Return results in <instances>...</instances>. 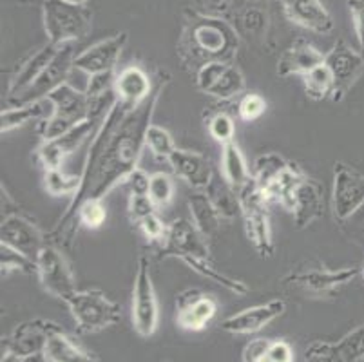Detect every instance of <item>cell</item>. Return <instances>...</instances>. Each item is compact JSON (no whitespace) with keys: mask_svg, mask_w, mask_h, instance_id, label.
Here are the masks:
<instances>
[{"mask_svg":"<svg viewBox=\"0 0 364 362\" xmlns=\"http://www.w3.org/2000/svg\"><path fill=\"white\" fill-rule=\"evenodd\" d=\"M303 362H344L341 353L337 351L336 343H314L304 353Z\"/></svg>","mask_w":364,"mask_h":362,"instance_id":"obj_45","label":"cell"},{"mask_svg":"<svg viewBox=\"0 0 364 362\" xmlns=\"http://www.w3.org/2000/svg\"><path fill=\"white\" fill-rule=\"evenodd\" d=\"M127 40L129 35L122 31L109 36V38L100 40L97 44L89 46L75 56V69L85 73L87 76L100 75V73H114L122 51L127 46Z\"/></svg>","mask_w":364,"mask_h":362,"instance_id":"obj_16","label":"cell"},{"mask_svg":"<svg viewBox=\"0 0 364 362\" xmlns=\"http://www.w3.org/2000/svg\"><path fill=\"white\" fill-rule=\"evenodd\" d=\"M284 310H287V303L283 299H272L263 304H256L234 315H228L221 321L220 328L232 335H252L276 321L279 315L284 314Z\"/></svg>","mask_w":364,"mask_h":362,"instance_id":"obj_19","label":"cell"},{"mask_svg":"<svg viewBox=\"0 0 364 362\" xmlns=\"http://www.w3.org/2000/svg\"><path fill=\"white\" fill-rule=\"evenodd\" d=\"M324 64V53L314 48L309 42H296L289 49H284L283 55L277 60V75L281 78H290V76L309 75L312 69Z\"/></svg>","mask_w":364,"mask_h":362,"instance_id":"obj_25","label":"cell"},{"mask_svg":"<svg viewBox=\"0 0 364 362\" xmlns=\"http://www.w3.org/2000/svg\"><path fill=\"white\" fill-rule=\"evenodd\" d=\"M0 362H46L44 355H18L13 351H2Z\"/></svg>","mask_w":364,"mask_h":362,"instance_id":"obj_49","label":"cell"},{"mask_svg":"<svg viewBox=\"0 0 364 362\" xmlns=\"http://www.w3.org/2000/svg\"><path fill=\"white\" fill-rule=\"evenodd\" d=\"M165 85L167 78L158 76L151 96L140 105H129L120 100L112 104L91 139L84 169L80 172V188L75 198L69 199L65 212L51 232L65 228L82 201L105 199L112 188L125 183L129 174L138 169V161L145 149V134L152 124V116L164 95Z\"/></svg>","mask_w":364,"mask_h":362,"instance_id":"obj_1","label":"cell"},{"mask_svg":"<svg viewBox=\"0 0 364 362\" xmlns=\"http://www.w3.org/2000/svg\"><path fill=\"white\" fill-rule=\"evenodd\" d=\"M132 328L140 337H152L158 330L160 308L151 277V263L145 254L138 255L136 274L132 283V304H131Z\"/></svg>","mask_w":364,"mask_h":362,"instance_id":"obj_7","label":"cell"},{"mask_svg":"<svg viewBox=\"0 0 364 362\" xmlns=\"http://www.w3.org/2000/svg\"><path fill=\"white\" fill-rule=\"evenodd\" d=\"M156 205L152 203V199L149 194H131L129 196V205H127V214L131 219L132 225L141 223L145 218L156 214Z\"/></svg>","mask_w":364,"mask_h":362,"instance_id":"obj_43","label":"cell"},{"mask_svg":"<svg viewBox=\"0 0 364 362\" xmlns=\"http://www.w3.org/2000/svg\"><path fill=\"white\" fill-rule=\"evenodd\" d=\"M348 221H353V225H355V234L360 239H364V207L352 219H348Z\"/></svg>","mask_w":364,"mask_h":362,"instance_id":"obj_50","label":"cell"},{"mask_svg":"<svg viewBox=\"0 0 364 362\" xmlns=\"http://www.w3.org/2000/svg\"><path fill=\"white\" fill-rule=\"evenodd\" d=\"M324 64L330 69L336 82V92L332 100L341 102L350 87L359 80L364 69V55L339 40L328 53H324Z\"/></svg>","mask_w":364,"mask_h":362,"instance_id":"obj_15","label":"cell"},{"mask_svg":"<svg viewBox=\"0 0 364 362\" xmlns=\"http://www.w3.org/2000/svg\"><path fill=\"white\" fill-rule=\"evenodd\" d=\"M344 362H355L364 355V324L357 326L336 343Z\"/></svg>","mask_w":364,"mask_h":362,"instance_id":"obj_41","label":"cell"},{"mask_svg":"<svg viewBox=\"0 0 364 362\" xmlns=\"http://www.w3.org/2000/svg\"><path fill=\"white\" fill-rule=\"evenodd\" d=\"M264 111H267V100L257 92H248V95L241 96L240 104H237V116L247 124L257 122L264 115Z\"/></svg>","mask_w":364,"mask_h":362,"instance_id":"obj_42","label":"cell"},{"mask_svg":"<svg viewBox=\"0 0 364 362\" xmlns=\"http://www.w3.org/2000/svg\"><path fill=\"white\" fill-rule=\"evenodd\" d=\"M0 243L36 259L42 248L48 245V234H44L35 221L26 218L21 212H16V214L6 215L2 219Z\"/></svg>","mask_w":364,"mask_h":362,"instance_id":"obj_14","label":"cell"},{"mask_svg":"<svg viewBox=\"0 0 364 362\" xmlns=\"http://www.w3.org/2000/svg\"><path fill=\"white\" fill-rule=\"evenodd\" d=\"M181 261H183V263L187 265L191 270H194L196 274H200L201 277L208 279V281H213V283L220 284V287H223L225 290L232 292V294H236V295H247L248 294V287L243 283V281L230 277L228 274L221 272L220 268H216L213 263H210V259L183 257Z\"/></svg>","mask_w":364,"mask_h":362,"instance_id":"obj_33","label":"cell"},{"mask_svg":"<svg viewBox=\"0 0 364 362\" xmlns=\"http://www.w3.org/2000/svg\"><path fill=\"white\" fill-rule=\"evenodd\" d=\"M207 131L210 138H214L218 144H221V147L227 144H232L234 138H236L234 118L225 111H218L213 116H208Z\"/></svg>","mask_w":364,"mask_h":362,"instance_id":"obj_39","label":"cell"},{"mask_svg":"<svg viewBox=\"0 0 364 362\" xmlns=\"http://www.w3.org/2000/svg\"><path fill=\"white\" fill-rule=\"evenodd\" d=\"M51 112L53 105L48 98L31 102V104L9 105V107L2 109V112H0V132L8 134V132L24 127L31 122L41 124V122L51 116Z\"/></svg>","mask_w":364,"mask_h":362,"instance_id":"obj_28","label":"cell"},{"mask_svg":"<svg viewBox=\"0 0 364 362\" xmlns=\"http://www.w3.org/2000/svg\"><path fill=\"white\" fill-rule=\"evenodd\" d=\"M60 48L62 46H55L51 44V42H48L46 46H42V48H38L36 51H33L31 55L16 68L15 75L9 80L8 96H6V100L11 102L13 98L22 95L29 85L35 84L36 78H38V76L46 71V68L51 64L53 58L56 56V53L60 51Z\"/></svg>","mask_w":364,"mask_h":362,"instance_id":"obj_24","label":"cell"},{"mask_svg":"<svg viewBox=\"0 0 364 362\" xmlns=\"http://www.w3.org/2000/svg\"><path fill=\"white\" fill-rule=\"evenodd\" d=\"M149 183H151V174L144 171V169H134L125 179V185L129 187L131 194H149Z\"/></svg>","mask_w":364,"mask_h":362,"instance_id":"obj_48","label":"cell"},{"mask_svg":"<svg viewBox=\"0 0 364 362\" xmlns=\"http://www.w3.org/2000/svg\"><path fill=\"white\" fill-rule=\"evenodd\" d=\"M187 205L188 212H191V218H193V223L196 225L198 230H200L207 239L214 238L216 232L220 230L221 215L218 214L214 205L210 203V199L205 194V191L194 192V194L188 198Z\"/></svg>","mask_w":364,"mask_h":362,"instance_id":"obj_32","label":"cell"},{"mask_svg":"<svg viewBox=\"0 0 364 362\" xmlns=\"http://www.w3.org/2000/svg\"><path fill=\"white\" fill-rule=\"evenodd\" d=\"M36 277L38 283L53 297L68 301L73 294L78 292L76 279L73 275L71 265L60 247L48 243L36 257Z\"/></svg>","mask_w":364,"mask_h":362,"instance_id":"obj_8","label":"cell"},{"mask_svg":"<svg viewBox=\"0 0 364 362\" xmlns=\"http://www.w3.org/2000/svg\"><path fill=\"white\" fill-rule=\"evenodd\" d=\"M363 272H364V268H363Z\"/></svg>","mask_w":364,"mask_h":362,"instance_id":"obj_55","label":"cell"},{"mask_svg":"<svg viewBox=\"0 0 364 362\" xmlns=\"http://www.w3.org/2000/svg\"><path fill=\"white\" fill-rule=\"evenodd\" d=\"M53 105L49 118L41 122L38 134L42 139H55L76 127L78 124L91 118L92 104L87 92L64 84L48 96Z\"/></svg>","mask_w":364,"mask_h":362,"instance_id":"obj_3","label":"cell"},{"mask_svg":"<svg viewBox=\"0 0 364 362\" xmlns=\"http://www.w3.org/2000/svg\"><path fill=\"white\" fill-rule=\"evenodd\" d=\"M60 324L48 319H33L16 324L11 334L4 339L2 351H13L18 355H44L48 339Z\"/></svg>","mask_w":364,"mask_h":362,"instance_id":"obj_20","label":"cell"},{"mask_svg":"<svg viewBox=\"0 0 364 362\" xmlns=\"http://www.w3.org/2000/svg\"><path fill=\"white\" fill-rule=\"evenodd\" d=\"M174 179L167 174V172H154L151 174V183H149V198L152 199V203L156 207L164 208L171 205L172 198H174Z\"/></svg>","mask_w":364,"mask_h":362,"instance_id":"obj_40","label":"cell"},{"mask_svg":"<svg viewBox=\"0 0 364 362\" xmlns=\"http://www.w3.org/2000/svg\"><path fill=\"white\" fill-rule=\"evenodd\" d=\"M348 9L352 15L353 29H355V36L359 40L360 51L364 55V0H348Z\"/></svg>","mask_w":364,"mask_h":362,"instance_id":"obj_47","label":"cell"},{"mask_svg":"<svg viewBox=\"0 0 364 362\" xmlns=\"http://www.w3.org/2000/svg\"><path fill=\"white\" fill-rule=\"evenodd\" d=\"M46 362H100L97 355L82 346L62 326L56 328L48 339L44 350Z\"/></svg>","mask_w":364,"mask_h":362,"instance_id":"obj_27","label":"cell"},{"mask_svg":"<svg viewBox=\"0 0 364 362\" xmlns=\"http://www.w3.org/2000/svg\"><path fill=\"white\" fill-rule=\"evenodd\" d=\"M303 85L306 96L316 100V102L333 98V92H336V82H333V76L330 69L326 68V64H321L319 68L312 69L309 75H304Z\"/></svg>","mask_w":364,"mask_h":362,"instance_id":"obj_34","label":"cell"},{"mask_svg":"<svg viewBox=\"0 0 364 362\" xmlns=\"http://www.w3.org/2000/svg\"><path fill=\"white\" fill-rule=\"evenodd\" d=\"M80 188V174H65L62 169L44 171V191L53 198L73 199Z\"/></svg>","mask_w":364,"mask_h":362,"instance_id":"obj_35","label":"cell"},{"mask_svg":"<svg viewBox=\"0 0 364 362\" xmlns=\"http://www.w3.org/2000/svg\"><path fill=\"white\" fill-rule=\"evenodd\" d=\"M261 362H294V350L284 339H267Z\"/></svg>","mask_w":364,"mask_h":362,"instance_id":"obj_44","label":"cell"},{"mask_svg":"<svg viewBox=\"0 0 364 362\" xmlns=\"http://www.w3.org/2000/svg\"><path fill=\"white\" fill-rule=\"evenodd\" d=\"M42 22L48 42L55 46L75 44L91 33L92 13L87 6H76L64 0H46Z\"/></svg>","mask_w":364,"mask_h":362,"instance_id":"obj_4","label":"cell"},{"mask_svg":"<svg viewBox=\"0 0 364 362\" xmlns=\"http://www.w3.org/2000/svg\"><path fill=\"white\" fill-rule=\"evenodd\" d=\"M168 165L174 176L185 181L188 187H193L194 191H205L214 178L213 164L201 152L176 149L168 158Z\"/></svg>","mask_w":364,"mask_h":362,"instance_id":"obj_22","label":"cell"},{"mask_svg":"<svg viewBox=\"0 0 364 362\" xmlns=\"http://www.w3.org/2000/svg\"><path fill=\"white\" fill-rule=\"evenodd\" d=\"M152 89V78L140 65H127L114 76V95L124 104L140 105L151 96Z\"/></svg>","mask_w":364,"mask_h":362,"instance_id":"obj_26","label":"cell"},{"mask_svg":"<svg viewBox=\"0 0 364 362\" xmlns=\"http://www.w3.org/2000/svg\"><path fill=\"white\" fill-rule=\"evenodd\" d=\"M284 16L309 31L326 35L333 29V18L321 0H281Z\"/></svg>","mask_w":364,"mask_h":362,"instance_id":"obj_23","label":"cell"},{"mask_svg":"<svg viewBox=\"0 0 364 362\" xmlns=\"http://www.w3.org/2000/svg\"><path fill=\"white\" fill-rule=\"evenodd\" d=\"M221 176L227 179L228 183L232 185L236 191L243 188L245 185L252 179V171L248 169L247 159H245L243 152L237 147L236 142L227 144L221 147Z\"/></svg>","mask_w":364,"mask_h":362,"instance_id":"obj_31","label":"cell"},{"mask_svg":"<svg viewBox=\"0 0 364 362\" xmlns=\"http://www.w3.org/2000/svg\"><path fill=\"white\" fill-rule=\"evenodd\" d=\"M364 207V174L346 164H336L332 211L337 221L346 223Z\"/></svg>","mask_w":364,"mask_h":362,"instance_id":"obj_10","label":"cell"},{"mask_svg":"<svg viewBox=\"0 0 364 362\" xmlns=\"http://www.w3.org/2000/svg\"><path fill=\"white\" fill-rule=\"evenodd\" d=\"M0 268H2V275H9L13 272L36 275V259L0 243Z\"/></svg>","mask_w":364,"mask_h":362,"instance_id":"obj_37","label":"cell"},{"mask_svg":"<svg viewBox=\"0 0 364 362\" xmlns=\"http://www.w3.org/2000/svg\"><path fill=\"white\" fill-rule=\"evenodd\" d=\"M360 268H341V270H328V268H309V270L290 272L284 275L283 283L292 284L314 295L332 294L337 288L352 283L360 274Z\"/></svg>","mask_w":364,"mask_h":362,"instance_id":"obj_17","label":"cell"},{"mask_svg":"<svg viewBox=\"0 0 364 362\" xmlns=\"http://www.w3.org/2000/svg\"><path fill=\"white\" fill-rule=\"evenodd\" d=\"M241 36L223 18L188 11L178 38V56L194 71L208 62H234Z\"/></svg>","mask_w":364,"mask_h":362,"instance_id":"obj_2","label":"cell"},{"mask_svg":"<svg viewBox=\"0 0 364 362\" xmlns=\"http://www.w3.org/2000/svg\"><path fill=\"white\" fill-rule=\"evenodd\" d=\"M104 119L98 118H89L82 124H78L76 127H73L71 131H68L65 134L58 136L55 139H42V144L36 147V159L38 164L42 165L44 171H51V169H62V164L68 156H71L73 152H76L80 149V145L84 144L89 136H95L97 129L100 127V124Z\"/></svg>","mask_w":364,"mask_h":362,"instance_id":"obj_11","label":"cell"},{"mask_svg":"<svg viewBox=\"0 0 364 362\" xmlns=\"http://www.w3.org/2000/svg\"><path fill=\"white\" fill-rule=\"evenodd\" d=\"M205 194L208 196L210 203L218 211V214L223 219H234L241 215V203H240V192L228 183L223 176L214 174L213 181L205 188Z\"/></svg>","mask_w":364,"mask_h":362,"instance_id":"obj_30","label":"cell"},{"mask_svg":"<svg viewBox=\"0 0 364 362\" xmlns=\"http://www.w3.org/2000/svg\"><path fill=\"white\" fill-rule=\"evenodd\" d=\"M355 362H364V355H363V357L359 358V361H355Z\"/></svg>","mask_w":364,"mask_h":362,"instance_id":"obj_53","label":"cell"},{"mask_svg":"<svg viewBox=\"0 0 364 362\" xmlns=\"http://www.w3.org/2000/svg\"><path fill=\"white\" fill-rule=\"evenodd\" d=\"M196 87L203 95L228 102L243 95L247 82L234 62H208L196 71Z\"/></svg>","mask_w":364,"mask_h":362,"instance_id":"obj_9","label":"cell"},{"mask_svg":"<svg viewBox=\"0 0 364 362\" xmlns=\"http://www.w3.org/2000/svg\"><path fill=\"white\" fill-rule=\"evenodd\" d=\"M218 303L198 288L183 290L176 297V324L185 331H201L216 317Z\"/></svg>","mask_w":364,"mask_h":362,"instance_id":"obj_18","label":"cell"},{"mask_svg":"<svg viewBox=\"0 0 364 362\" xmlns=\"http://www.w3.org/2000/svg\"><path fill=\"white\" fill-rule=\"evenodd\" d=\"M13 2H18V4H46V0H13Z\"/></svg>","mask_w":364,"mask_h":362,"instance_id":"obj_51","label":"cell"},{"mask_svg":"<svg viewBox=\"0 0 364 362\" xmlns=\"http://www.w3.org/2000/svg\"><path fill=\"white\" fill-rule=\"evenodd\" d=\"M145 147L152 152L154 158L165 159V161H168L172 152L178 149L171 132L156 124L149 125L147 134H145Z\"/></svg>","mask_w":364,"mask_h":362,"instance_id":"obj_38","label":"cell"},{"mask_svg":"<svg viewBox=\"0 0 364 362\" xmlns=\"http://www.w3.org/2000/svg\"><path fill=\"white\" fill-rule=\"evenodd\" d=\"M75 44L62 46L60 51L56 53V56L53 58L51 64L46 68V71L42 73L36 82L33 85H29L22 95H18L16 98H13L9 104L11 105H22V104H31V102H38V100H44L51 95L55 89H58L60 85L68 84L69 76H71L73 68H75Z\"/></svg>","mask_w":364,"mask_h":362,"instance_id":"obj_12","label":"cell"},{"mask_svg":"<svg viewBox=\"0 0 364 362\" xmlns=\"http://www.w3.org/2000/svg\"><path fill=\"white\" fill-rule=\"evenodd\" d=\"M80 334H97L122 321L120 304L98 288L78 290L65 301Z\"/></svg>","mask_w":364,"mask_h":362,"instance_id":"obj_5","label":"cell"},{"mask_svg":"<svg viewBox=\"0 0 364 362\" xmlns=\"http://www.w3.org/2000/svg\"><path fill=\"white\" fill-rule=\"evenodd\" d=\"M287 211L292 214L294 225L296 228L310 227L314 221L321 219L324 215V191L323 185L317 183L316 179L304 176L296 187Z\"/></svg>","mask_w":364,"mask_h":362,"instance_id":"obj_21","label":"cell"},{"mask_svg":"<svg viewBox=\"0 0 364 362\" xmlns=\"http://www.w3.org/2000/svg\"><path fill=\"white\" fill-rule=\"evenodd\" d=\"M241 218H243L245 235L259 254V257H270L274 254L272 228H270V215H268V201L264 199L263 191L254 181V178L240 188Z\"/></svg>","mask_w":364,"mask_h":362,"instance_id":"obj_6","label":"cell"},{"mask_svg":"<svg viewBox=\"0 0 364 362\" xmlns=\"http://www.w3.org/2000/svg\"><path fill=\"white\" fill-rule=\"evenodd\" d=\"M161 257H207L208 245L207 238L198 230L193 219L178 218L168 223L167 235L161 243Z\"/></svg>","mask_w":364,"mask_h":362,"instance_id":"obj_13","label":"cell"},{"mask_svg":"<svg viewBox=\"0 0 364 362\" xmlns=\"http://www.w3.org/2000/svg\"><path fill=\"white\" fill-rule=\"evenodd\" d=\"M64 2H69V4H76V6H85L89 0H64Z\"/></svg>","mask_w":364,"mask_h":362,"instance_id":"obj_52","label":"cell"},{"mask_svg":"<svg viewBox=\"0 0 364 362\" xmlns=\"http://www.w3.org/2000/svg\"><path fill=\"white\" fill-rule=\"evenodd\" d=\"M306 174L303 172V169L297 164H294V161H290L289 167L284 169V171L274 179L272 183H268L267 187L261 188L264 199H267L268 203H277L283 208H289L290 201H292L294 191H296V187L299 185V181Z\"/></svg>","mask_w":364,"mask_h":362,"instance_id":"obj_29","label":"cell"},{"mask_svg":"<svg viewBox=\"0 0 364 362\" xmlns=\"http://www.w3.org/2000/svg\"><path fill=\"white\" fill-rule=\"evenodd\" d=\"M141 234L145 235V239H149L151 243H164L165 235H167L168 225H165L160 219L158 214H152L149 218H145L141 223H138Z\"/></svg>","mask_w":364,"mask_h":362,"instance_id":"obj_46","label":"cell"},{"mask_svg":"<svg viewBox=\"0 0 364 362\" xmlns=\"http://www.w3.org/2000/svg\"><path fill=\"white\" fill-rule=\"evenodd\" d=\"M289 159H284L283 156L277 152H267L254 159L252 165V178L261 188L267 187L268 183H272L274 179L289 167Z\"/></svg>","mask_w":364,"mask_h":362,"instance_id":"obj_36","label":"cell"},{"mask_svg":"<svg viewBox=\"0 0 364 362\" xmlns=\"http://www.w3.org/2000/svg\"><path fill=\"white\" fill-rule=\"evenodd\" d=\"M263 2H264V0H263ZM279 2H281V0H279Z\"/></svg>","mask_w":364,"mask_h":362,"instance_id":"obj_54","label":"cell"}]
</instances>
